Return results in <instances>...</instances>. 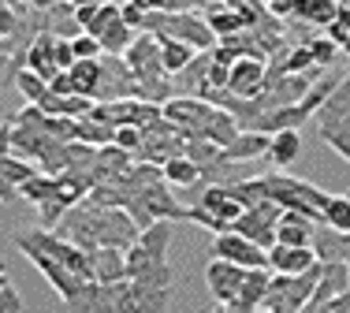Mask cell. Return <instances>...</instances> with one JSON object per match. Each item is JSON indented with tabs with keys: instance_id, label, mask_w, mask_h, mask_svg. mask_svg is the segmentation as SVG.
<instances>
[{
	"instance_id": "cell-9",
	"label": "cell",
	"mask_w": 350,
	"mask_h": 313,
	"mask_svg": "<svg viewBox=\"0 0 350 313\" xmlns=\"http://www.w3.org/2000/svg\"><path fill=\"white\" fill-rule=\"evenodd\" d=\"M209 254L213 258H224V261H235V265H243V269H269V250L257 246L254 239L239 235L235 228H228V232L216 235Z\"/></svg>"
},
{
	"instance_id": "cell-22",
	"label": "cell",
	"mask_w": 350,
	"mask_h": 313,
	"mask_svg": "<svg viewBox=\"0 0 350 313\" xmlns=\"http://www.w3.org/2000/svg\"><path fill=\"white\" fill-rule=\"evenodd\" d=\"M161 168H164V183H168V187H198V183L205 179L202 164H198L194 156H187V153L168 156Z\"/></svg>"
},
{
	"instance_id": "cell-18",
	"label": "cell",
	"mask_w": 350,
	"mask_h": 313,
	"mask_svg": "<svg viewBox=\"0 0 350 313\" xmlns=\"http://www.w3.org/2000/svg\"><path fill=\"white\" fill-rule=\"evenodd\" d=\"M313 235H317V220L313 217L295 213V209H283V217L276 224V243H283V246H313Z\"/></svg>"
},
{
	"instance_id": "cell-27",
	"label": "cell",
	"mask_w": 350,
	"mask_h": 313,
	"mask_svg": "<svg viewBox=\"0 0 350 313\" xmlns=\"http://www.w3.org/2000/svg\"><path fill=\"white\" fill-rule=\"evenodd\" d=\"M75 138L101 150V146H112V142H116V123H105V120H97V116H82V120H79V131H75Z\"/></svg>"
},
{
	"instance_id": "cell-3",
	"label": "cell",
	"mask_w": 350,
	"mask_h": 313,
	"mask_svg": "<svg viewBox=\"0 0 350 313\" xmlns=\"http://www.w3.org/2000/svg\"><path fill=\"white\" fill-rule=\"evenodd\" d=\"M317 135L350 164V79H339L328 101L317 109Z\"/></svg>"
},
{
	"instance_id": "cell-34",
	"label": "cell",
	"mask_w": 350,
	"mask_h": 313,
	"mask_svg": "<svg viewBox=\"0 0 350 313\" xmlns=\"http://www.w3.org/2000/svg\"><path fill=\"white\" fill-rule=\"evenodd\" d=\"M38 209H41V228H56V224L64 220V213L71 209V202H64L60 194H53L49 202H41Z\"/></svg>"
},
{
	"instance_id": "cell-32",
	"label": "cell",
	"mask_w": 350,
	"mask_h": 313,
	"mask_svg": "<svg viewBox=\"0 0 350 313\" xmlns=\"http://www.w3.org/2000/svg\"><path fill=\"white\" fill-rule=\"evenodd\" d=\"M23 30V12L12 0H0V41H12Z\"/></svg>"
},
{
	"instance_id": "cell-16",
	"label": "cell",
	"mask_w": 350,
	"mask_h": 313,
	"mask_svg": "<svg viewBox=\"0 0 350 313\" xmlns=\"http://www.w3.org/2000/svg\"><path fill=\"white\" fill-rule=\"evenodd\" d=\"M23 64H27L30 71H38L45 82H53L60 75V64H56V34H49V30L34 34V41L27 45V60Z\"/></svg>"
},
{
	"instance_id": "cell-33",
	"label": "cell",
	"mask_w": 350,
	"mask_h": 313,
	"mask_svg": "<svg viewBox=\"0 0 350 313\" xmlns=\"http://www.w3.org/2000/svg\"><path fill=\"white\" fill-rule=\"evenodd\" d=\"M71 49H75V60H101V56H105L101 41H97L94 34H86V30L71 38Z\"/></svg>"
},
{
	"instance_id": "cell-38",
	"label": "cell",
	"mask_w": 350,
	"mask_h": 313,
	"mask_svg": "<svg viewBox=\"0 0 350 313\" xmlns=\"http://www.w3.org/2000/svg\"><path fill=\"white\" fill-rule=\"evenodd\" d=\"M56 64H60V71H71V68H75V49H71V38H56Z\"/></svg>"
},
{
	"instance_id": "cell-44",
	"label": "cell",
	"mask_w": 350,
	"mask_h": 313,
	"mask_svg": "<svg viewBox=\"0 0 350 313\" xmlns=\"http://www.w3.org/2000/svg\"><path fill=\"white\" fill-rule=\"evenodd\" d=\"M30 4H34V8H56L60 0H30Z\"/></svg>"
},
{
	"instance_id": "cell-19",
	"label": "cell",
	"mask_w": 350,
	"mask_h": 313,
	"mask_svg": "<svg viewBox=\"0 0 350 313\" xmlns=\"http://www.w3.org/2000/svg\"><path fill=\"white\" fill-rule=\"evenodd\" d=\"M202 205L213 213L216 220H224L228 228L235 224V220L243 217V209H246V205L239 202L235 194H231V187H228V183H213V187H205V194H202Z\"/></svg>"
},
{
	"instance_id": "cell-36",
	"label": "cell",
	"mask_w": 350,
	"mask_h": 313,
	"mask_svg": "<svg viewBox=\"0 0 350 313\" xmlns=\"http://www.w3.org/2000/svg\"><path fill=\"white\" fill-rule=\"evenodd\" d=\"M116 146L138 153V150H142V127H135V123H123V127H116Z\"/></svg>"
},
{
	"instance_id": "cell-6",
	"label": "cell",
	"mask_w": 350,
	"mask_h": 313,
	"mask_svg": "<svg viewBox=\"0 0 350 313\" xmlns=\"http://www.w3.org/2000/svg\"><path fill=\"white\" fill-rule=\"evenodd\" d=\"M86 34H94L97 41H101V49L108 56H123L131 49V41H135L138 30L123 23V12L112 4V0H101V8H97L94 23L86 27Z\"/></svg>"
},
{
	"instance_id": "cell-40",
	"label": "cell",
	"mask_w": 350,
	"mask_h": 313,
	"mask_svg": "<svg viewBox=\"0 0 350 313\" xmlns=\"http://www.w3.org/2000/svg\"><path fill=\"white\" fill-rule=\"evenodd\" d=\"M15 198H19V183H15L4 172V164H0V202H15Z\"/></svg>"
},
{
	"instance_id": "cell-41",
	"label": "cell",
	"mask_w": 350,
	"mask_h": 313,
	"mask_svg": "<svg viewBox=\"0 0 350 313\" xmlns=\"http://www.w3.org/2000/svg\"><path fill=\"white\" fill-rule=\"evenodd\" d=\"M120 12H123V23H127V27H135L138 34H142V23H146V12H142L138 4H123Z\"/></svg>"
},
{
	"instance_id": "cell-35",
	"label": "cell",
	"mask_w": 350,
	"mask_h": 313,
	"mask_svg": "<svg viewBox=\"0 0 350 313\" xmlns=\"http://www.w3.org/2000/svg\"><path fill=\"white\" fill-rule=\"evenodd\" d=\"M187 220H194V224L209 228V232H216V235H220V232H228V224H224V220H216V217H213L209 209H205L202 202H198V205H190V209H187Z\"/></svg>"
},
{
	"instance_id": "cell-48",
	"label": "cell",
	"mask_w": 350,
	"mask_h": 313,
	"mask_svg": "<svg viewBox=\"0 0 350 313\" xmlns=\"http://www.w3.org/2000/svg\"><path fill=\"white\" fill-rule=\"evenodd\" d=\"M213 313H231V310H228V306H216V310H213Z\"/></svg>"
},
{
	"instance_id": "cell-23",
	"label": "cell",
	"mask_w": 350,
	"mask_h": 313,
	"mask_svg": "<svg viewBox=\"0 0 350 313\" xmlns=\"http://www.w3.org/2000/svg\"><path fill=\"white\" fill-rule=\"evenodd\" d=\"M131 295L146 313H168L172 284H153V280H131Z\"/></svg>"
},
{
	"instance_id": "cell-46",
	"label": "cell",
	"mask_w": 350,
	"mask_h": 313,
	"mask_svg": "<svg viewBox=\"0 0 350 313\" xmlns=\"http://www.w3.org/2000/svg\"><path fill=\"white\" fill-rule=\"evenodd\" d=\"M86 4H97V0H71V8H86Z\"/></svg>"
},
{
	"instance_id": "cell-17",
	"label": "cell",
	"mask_w": 350,
	"mask_h": 313,
	"mask_svg": "<svg viewBox=\"0 0 350 313\" xmlns=\"http://www.w3.org/2000/svg\"><path fill=\"white\" fill-rule=\"evenodd\" d=\"M90 265H94L97 284H120V280H127V250L97 246V250H90Z\"/></svg>"
},
{
	"instance_id": "cell-20",
	"label": "cell",
	"mask_w": 350,
	"mask_h": 313,
	"mask_svg": "<svg viewBox=\"0 0 350 313\" xmlns=\"http://www.w3.org/2000/svg\"><path fill=\"white\" fill-rule=\"evenodd\" d=\"M269 284H272L269 269H250L243 291H239V299L231 302L228 310H231V313H257V310H261V302H265V291H269Z\"/></svg>"
},
{
	"instance_id": "cell-2",
	"label": "cell",
	"mask_w": 350,
	"mask_h": 313,
	"mask_svg": "<svg viewBox=\"0 0 350 313\" xmlns=\"http://www.w3.org/2000/svg\"><path fill=\"white\" fill-rule=\"evenodd\" d=\"M265 183V194L272 198V202L280 205V209H295V213H306V217H313L317 224H324V205H328V191H321V187L306 183V179H295L287 176V172H272V176H261Z\"/></svg>"
},
{
	"instance_id": "cell-26",
	"label": "cell",
	"mask_w": 350,
	"mask_h": 313,
	"mask_svg": "<svg viewBox=\"0 0 350 313\" xmlns=\"http://www.w3.org/2000/svg\"><path fill=\"white\" fill-rule=\"evenodd\" d=\"M198 56V49H190L187 41H175V38H161V64H164V71L175 79L183 68H187L190 60Z\"/></svg>"
},
{
	"instance_id": "cell-28",
	"label": "cell",
	"mask_w": 350,
	"mask_h": 313,
	"mask_svg": "<svg viewBox=\"0 0 350 313\" xmlns=\"http://www.w3.org/2000/svg\"><path fill=\"white\" fill-rule=\"evenodd\" d=\"M53 194H56V176H49V172H34L27 183H19V198H23V202H30V205L49 202Z\"/></svg>"
},
{
	"instance_id": "cell-4",
	"label": "cell",
	"mask_w": 350,
	"mask_h": 313,
	"mask_svg": "<svg viewBox=\"0 0 350 313\" xmlns=\"http://www.w3.org/2000/svg\"><path fill=\"white\" fill-rule=\"evenodd\" d=\"M321 269H324V261H317L313 269L295 273V276L276 273V276H272V284H269V291H265L261 310H269V313H302L306 306H310L313 291H317Z\"/></svg>"
},
{
	"instance_id": "cell-50",
	"label": "cell",
	"mask_w": 350,
	"mask_h": 313,
	"mask_svg": "<svg viewBox=\"0 0 350 313\" xmlns=\"http://www.w3.org/2000/svg\"><path fill=\"white\" fill-rule=\"evenodd\" d=\"M347 202H350V191H347Z\"/></svg>"
},
{
	"instance_id": "cell-45",
	"label": "cell",
	"mask_w": 350,
	"mask_h": 313,
	"mask_svg": "<svg viewBox=\"0 0 350 313\" xmlns=\"http://www.w3.org/2000/svg\"><path fill=\"white\" fill-rule=\"evenodd\" d=\"M0 287H8V265H4V258H0Z\"/></svg>"
},
{
	"instance_id": "cell-29",
	"label": "cell",
	"mask_w": 350,
	"mask_h": 313,
	"mask_svg": "<svg viewBox=\"0 0 350 313\" xmlns=\"http://www.w3.org/2000/svg\"><path fill=\"white\" fill-rule=\"evenodd\" d=\"M12 82L15 86H19V94L27 97V105H41L49 97V82L38 75V71H30V68H19L12 75Z\"/></svg>"
},
{
	"instance_id": "cell-8",
	"label": "cell",
	"mask_w": 350,
	"mask_h": 313,
	"mask_svg": "<svg viewBox=\"0 0 350 313\" xmlns=\"http://www.w3.org/2000/svg\"><path fill=\"white\" fill-rule=\"evenodd\" d=\"M280 217H283V209L272 198H265V202H257V205H250V209H243V217L235 220V232L239 235H246V239H254L257 246H265L269 250L272 243H276V224H280Z\"/></svg>"
},
{
	"instance_id": "cell-25",
	"label": "cell",
	"mask_w": 350,
	"mask_h": 313,
	"mask_svg": "<svg viewBox=\"0 0 350 313\" xmlns=\"http://www.w3.org/2000/svg\"><path fill=\"white\" fill-rule=\"evenodd\" d=\"M298 153H302V138H298V131H276V135H272L269 161L276 164V168H291V164L298 161Z\"/></svg>"
},
{
	"instance_id": "cell-5",
	"label": "cell",
	"mask_w": 350,
	"mask_h": 313,
	"mask_svg": "<svg viewBox=\"0 0 350 313\" xmlns=\"http://www.w3.org/2000/svg\"><path fill=\"white\" fill-rule=\"evenodd\" d=\"M220 112V105L205 101V97H168L164 101V116H168L175 127L183 131L187 138H205L209 135V123Z\"/></svg>"
},
{
	"instance_id": "cell-49",
	"label": "cell",
	"mask_w": 350,
	"mask_h": 313,
	"mask_svg": "<svg viewBox=\"0 0 350 313\" xmlns=\"http://www.w3.org/2000/svg\"><path fill=\"white\" fill-rule=\"evenodd\" d=\"M257 313H269V310H257Z\"/></svg>"
},
{
	"instance_id": "cell-31",
	"label": "cell",
	"mask_w": 350,
	"mask_h": 313,
	"mask_svg": "<svg viewBox=\"0 0 350 313\" xmlns=\"http://www.w3.org/2000/svg\"><path fill=\"white\" fill-rule=\"evenodd\" d=\"M306 45L313 49V60H317V68H328V64L339 56V49H343L339 41H332L328 34H313L310 41H306Z\"/></svg>"
},
{
	"instance_id": "cell-21",
	"label": "cell",
	"mask_w": 350,
	"mask_h": 313,
	"mask_svg": "<svg viewBox=\"0 0 350 313\" xmlns=\"http://www.w3.org/2000/svg\"><path fill=\"white\" fill-rule=\"evenodd\" d=\"M313 250L321 261H343L350 265V232H336V228H317L313 235Z\"/></svg>"
},
{
	"instance_id": "cell-7",
	"label": "cell",
	"mask_w": 350,
	"mask_h": 313,
	"mask_svg": "<svg viewBox=\"0 0 350 313\" xmlns=\"http://www.w3.org/2000/svg\"><path fill=\"white\" fill-rule=\"evenodd\" d=\"M127 291V280L120 284H97V280H86L79 287V295L68 302H60L64 313H120V299Z\"/></svg>"
},
{
	"instance_id": "cell-42",
	"label": "cell",
	"mask_w": 350,
	"mask_h": 313,
	"mask_svg": "<svg viewBox=\"0 0 350 313\" xmlns=\"http://www.w3.org/2000/svg\"><path fill=\"white\" fill-rule=\"evenodd\" d=\"M97 8H101V0H97V4H86V8H75V23H79L82 30L90 27V23H94V15H97Z\"/></svg>"
},
{
	"instance_id": "cell-24",
	"label": "cell",
	"mask_w": 350,
	"mask_h": 313,
	"mask_svg": "<svg viewBox=\"0 0 350 313\" xmlns=\"http://www.w3.org/2000/svg\"><path fill=\"white\" fill-rule=\"evenodd\" d=\"M75 82V94L82 97H94L97 101V90H101V75H105V64L101 60H75V68L68 71Z\"/></svg>"
},
{
	"instance_id": "cell-10",
	"label": "cell",
	"mask_w": 350,
	"mask_h": 313,
	"mask_svg": "<svg viewBox=\"0 0 350 313\" xmlns=\"http://www.w3.org/2000/svg\"><path fill=\"white\" fill-rule=\"evenodd\" d=\"M246 273L250 269L235 265V261H224V258H213L205 265V287H209V295L216 299V306H231L239 299V291L246 284Z\"/></svg>"
},
{
	"instance_id": "cell-39",
	"label": "cell",
	"mask_w": 350,
	"mask_h": 313,
	"mask_svg": "<svg viewBox=\"0 0 350 313\" xmlns=\"http://www.w3.org/2000/svg\"><path fill=\"white\" fill-rule=\"evenodd\" d=\"M15 153V120L0 123V156H12Z\"/></svg>"
},
{
	"instance_id": "cell-37",
	"label": "cell",
	"mask_w": 350,
	"mask_h": 313,
	"mask_svg": "<svg viewBox=\"0 0 350 313\" xmlns=\"http://www.w3.org/2000/svg\"><path fill=\"white\" fill-rule=\"evenodd\" d=\"M0 313H23V299H19V291H15L12 284L0 287Z\"/></svg>"
},
{
	"instance_id": "cell-11",
	"label": "cell",
	"mask_w": 350,
	"mask_h": 313,
	"mask_svg": "<svg viewBox=\"0 0 350 313\" xmlns=\"http://www.w3.org/2000/svg\"><path fill=\"white\" fill-rule=\"evenodd\" d=\"M19 250L27 254V258H30V265H34L38 273L49 280V287H53V291H56V299H60V302L75 299V295H79V287L86 284V280H82L79 273H71L68 265H60V261H56V258H49V254L34 250V246H19Z\"/></svg>"
},
{
	"instance_id": "cell-30",
	"label": "cell",
	"mask_w": 350,
	"mask_h": 313,
	"mask_svg": "<svg viewBox=\"0 0 350 313\" xmlns=\"http://www.w3.org/2000/svg\"><path fill=\"white\" fill-rule=\"evenodd\" d=\"M324 224L336 228V232H350V202L347 194H332L324 205Z\"/></svg>"
},
{
	"instance_id": "cell-12",
	"label": "cell",
	"mask_w": 350,
	"mask_h": 313,
	"mask_svg": "<svg viewBox=\"0 0 350 313\" xmlns=\"http://www.w3.org/2000/svg\"><path fill=\"white\" fill-rule=\"evenodd\" d=\"M265 82H269V64H265V56H239L228 71V90L235 97H246V101H254V97L265 94Z\"/></svg>"
},
{
	"instance_id": "cell-1",
	"label": "cell",
	"mask_w": 350,
	"mask_h": 313,
	"mask_svg": "<svg viewBox=\"0 0 350 313\" xmlns=\"http://www.w3.org/2000/svg\"><path fill=\"white\" fill-rule=\"evenodd\" d=\"M142 30H149V34H157V38L187 41V45L198 49V53L220 45V38L213 34L209 19H205V15H198V12H146Z\"/></svg>"
},
{
	"instance_id": "cell-14",
	"label": "cell",
	"mask_w": 350,
	"mask_h": 313,
	"mask_svg": "<svg viewBox=\"0 0 350 313\" xmlns=\"http://www.w3.org/2000/svg\"><path fill=\"white\" fill-rule=\"evenodd\" d=\"M317 261H321V258H317L313 246H283V243H272V246H269V269H272V273L295 276V273L313 269Z\"/></svg>"
},
{
	"instance_id": "cell-43",
	"label": "cell",
	"mask_w": 350,
	"mask_h": 313,
	"mask_svg": "<svg viewBox=\"0 0 350 313\" xmlns=\"http://www.w3.org/2000/svg\"><path fill=\"white\" fill-rule=\"evenodd\" d=\"M120 313H146L135 302V295H131V280H127V291H123V299H120Z\"/></svg>"
},
{
	"instance_id": "cell-13",
	"label": "cell",
	"mask_w": 350,
	"mask_h": 313,
	"mask_svg": "<svg viewBox=\"0 0 350 313\" xmlns=\"http://www.w3.org/2000/svg\"><path fill=\"white\" fill-rule=\"evenodd\" d=\"M105 75H101V90L97 101H123V97H138V75L127 68L123 56H108L105 53Z\"/></svg>"
},
{
	"instance_id": "cell-47",
	"label": "cell",
	"mask_w": 350,
	"mask_h": 313,
	"mask_svg": "<svg viewBox=\"0 0 350 313\" xmlns=\"http://www.w3.org/2000/svg\"><path fill=\"white\" fill-rule=\"evenodd\" d=\"M343 53H347V56H350V38H347V41H343Z\"/></svg>"
},
{
	"instance_id": "cell-15",
	"label": "cell",
	"mask_w": 350,
	"mask_h": 313,
	"mask_svg": "<svg viewBox=\"0 0 350 313\" xmlns=\"http://www.w3.org/2000/svg\"><path fill=\"white\" fill-rule=\"evenodd\" d=\"M269 146H272V135L254 131V127H243L228 146H224V161H231V164L257 161V156H269Z\"/></svg>"
}]
</instances>
